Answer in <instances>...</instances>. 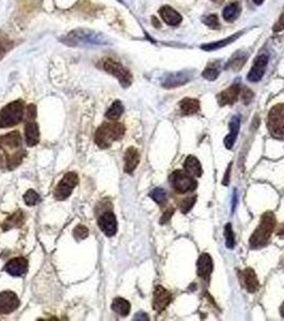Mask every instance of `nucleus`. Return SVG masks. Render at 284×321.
I'll return each mask as SVG.
<instances>
[{"label":"nucleus","mask_w":284,"mask_h":321,"mask_svg":"<svg viewBox=\"0 0 284 321\" xmlns=\"http://www.w3.org/2000/svg\"><path fill=\"white\" fill-rule=\"evenodd\" d=\"M240 4L238 2H232L228 4L225 10L222 11V16L227 22H233L236 18H237L240 14Z\"/></svg>","instance_id":"26"},{"label":"nucleus","mask_w":284,"mask_h":321,"mask_svg":"<svg viewBox=\"0 0 284 321\" xmlns=\"http://www.w3.org/2000/svg\"><path fill=\"white\" fill-rule=\"evenodd\" d=\"M111 309L113 312L119 314V315L125 317L131 312V303L123 298H117L113 300V302L111 304Z\"/></svg>","instance_id":"25"},{"label":"nucleus","mask_w":284,"mask_h":321,"mask_svg":"<svg viewBox=\"0 0 284 321\" xmlns=\"http://www.w3.org/2000/svg\"><path fill=\"white\" fill-rule=\"evenodd\" d=\"M231 167H232V164H230L228 169H227V174L225 176V178H223L222 184H225V186H229V181H230V173H231Z\"/></svg>","instance_id":"43"},{"label":"nucleus","mask_w":284,"mask_h":321,"mask_svg":"<svg viewBox=\"0 0 284 321\" xmlns=\"http://www.w3.org/2000/svg\"><path fill=\"white\" fill-rule=\"evenodd\" d=\"M280 314H281V316L284 318V302L282 303V305L280 307Z\"/></svg>","instance_id":"46"},{"label":"nucleus","mask_w":284,"mask_h":321,"mask_svg":"<svg viewBox=\"0 0 284 321\" xmlns=\"http://www.w3.org/2000/svg\"><path fill=\"white\" fill-rule=\"evenodd\" d=\"M25 221V214L23 211H17V212L13 213L11 216H9L2 224V230L8 231L12 228H18L22 226Z\"/></svg>","instance_id":"23"},{"label":"nucleus","mask_w":284,"mask_h":321,"mask_svg":"<svg viewBox=\"0 0 284 321\" xmlns=\"http://www.w3.org/2000/svg\"><path fill=\"white\" fill-rule=\"evenodd\" d=\"M225 237H226V245L229 250H233L235 247L234 232L231 223H228L225 227Z\"/></svg>","instance_id":"33"},{"label":"nucleus","mask_w":284,"mask_h":321,"mask_svg":"<svg viewBox=\"0 0 284 321\" xmlns=\"http://www.w3.org/2000/svg\"><path fill=\"white\" fill-rule=\"evenodd\" d=\"M125 134V128L119 122H106L101 125L95 133V142L99 148H108L123 137Z\"/></svg>","instance_id":"3"},{"label":"nucleus","mask_w":284,"mask_h":321,"mask_svg":"<svg viewBox=\"0 0 284 321\" xmlns=\"http://www.w3.org/2000/svg\"><path fill=\"white\" fill-rule=\"evenodd\" d=\"M189 79L188 76L184 73H178V74H171L170 76L167 77L166 80L164 81V87L166 88H171V87H178L180 85H183L187 83V80Z\"/></svg>","instance_id":"27"},{"label":"nucleus","mask_w":284,"mask_h":321,"mask_svg":"<svg viewBox=\"0 0 284 321\" xmlns=\"http://www.w3.org/2000/svg\"><path fill=\"white\" fill-rule=\"evenodd\" d=\"M150 197L155 202H157L158 204H162L164 202H166L167 193L166 191L162 190L161 188H156L150 193Z\"/></svg>","instance_id":"34"},{"label":"nucleus","mask_w":284,"mask_h":321,"mask_svg":"<svg viewBox=\"0 0 284 321\" xmlns=\"http://www.w3.org/2000/svg\"><path fill=\"white\" fill-rule=\"evenodd\" d=\"M195 201H197V196H191V197L185 198V199L181 202V206H180L181 212L183 214H187L194 206Z\"/></svg>","instance_id":"35"},{"label":"nucleus","mask_w":284,"mask_h":321,"mask_svg":"<svg viewBox=\"0 0 284 321\" xmlns=\"http://www.w3.org/2000/svg\"><path fill=\"white\" fill-rule=\"evenodd\" d=\"M240 97H241V101L243 102V104L248 105L251 100L253 99V92L249 89V88L245 87L242 88L240 90Z\"/></svg>","instance_id":"38"},{"label":"nucleus","mask_w":284,"mask_h":321,"mask_svg":"<svg viewBox=\"0 0 284 321\" xmlns=\"http://www.w3.org/2000/svg\"><path fill=\"white\" fill-rule=\"evenodd\" d=\"M25 138L27 146L33 147L39 143L40 141V131L39 126L35 121L26 122L25 126Z\"/></svg>","instance_id":"18"},{"label":"nucleus","mask_w":284,"mask_h":321,"mask_svg":"<svg viewBox=\"0 0 284 321\" xmlns=\"http://www.w3.org/2000/svg\"><path fill=\"white\" fill-rule=\"evenodd\" d=\"M239 127H240V120L238 117H233L231 122H230V133L227 135V137L223 140L225 146L227 149H232L234 143L237 138L239 133Z\"/></svg>","instance_id":"21"},{"label":"nucleus","mask_w":284,"mask_h":321,"mask_svg":"<svg viewBox=\"0 0 284 321\" xmlns=\"http://www.w3.org/2000/svg\"><path fill=\"white\" fill-rule=\"evenodd\" d=\"M267 64H268L267 55L265 54L260 55V56L255 59L251 70H250V72L248 73V80L251 81V83L260 81L264 76V74H265Z\"/></svg>","instance_id":"12"},{"label":"nucleus","mask_w":284,"mask_h":321,"mask_svg":"<svg viewBox=\"0 0 284 321\" xmlns=\"http://www.w3.org/2000/svg\"><path fill=\"white\" fill-rule=\"evenodd\" d=\"M135 320H148V318H147L146 314L139 313L136 316H135Z\"/></svg>","instance_id":"44"},{"label":"nucleus","mask_w":284,"mask_h":321,"mask_svg":"<svg viewBox=\"0 0 284 321\" xmlns=\"http://www.w3.org/2000/svg\"><path fill=\"white\" fill-rule=\"evenodd\" d=\"M25 115H26V122H28V121H33L36 119L37 117V107L33 105V104H30L27 106L26 108V112H25Z\"/></svg>","instance_id":"39"},{"label":"nucleus","mask_w":284,"mask_h":321,"mask_svg":"<svg viewBox=\"0 0 284 321\" xmlns=\"http://www.w3.org/2000/svg\"><path fill=\"white\" fill-rule=\"evenodd\" d=\"M172 301V295L164 287L157 286L154 290L153 296V309L157 313L164 312L167 306Z\"/></svg>","instance_id":"11"},{"label":"nucleus","mask_w":284,"mask_h":321,"mask_svg":"<svg viewBox=\"0 0 284 321\" xmlns=\"http://www.w3.org/2000/svg\"><path fill=\"white\" fill-rule=\"evenodd\" d=\"M159 14L162 20L169 26H178L182 23V15L169 5L162 6L159 10Z\"/></svg>","instance_id":"19"},{"label":"nucleus","mask_w":284,"mask_h":321,"mask_svg":"<svg viewBox=\"0 0 284 321\" xmlns=\"http://www.w3.org/2000/svg\"><path fill=\"white\" fill-rule=\"evenodd\" d=\"M25 114V107L22 101L11 102L0 111V128H11L22 121Z\"/></svg>","instance_id":"4"},{"label":"nucleus","mask_w":284,"mask_h":321,"mask_svg":"<svg viewBox=\"0 0 284 321\" xmlns=\"http://www.w3.org/2000/svg\"><path fill=\"white\" fill-rule=\"evenodd\" d=\"M239 274H240L241 285L245 287L246 290L249 293L256 292V290L259 289L260 284H259V279H258V277H256V274L253 271V269L247 268L242 272H240Z\"/></svg>","instance_id":"16"},{"label":"nucleus","mask_w":284,"mask_h":321,"mask_svg":"<svg viewBox=\"0 0 284 321\" xmlns=\"http://www.w3.org/2000/svg\"><path fill=\"white\" fill-rule=\"evenodd\" d=\"M10 44L11 43L9 42L8 39L0 36V59H1L3 57V55L9 51Z\"/></svg>","instance_id":"40"},{"label":"nucleus","mask_w":284,"mask_h":321,"mask_svg":"<svg viewBox=\"0 0 284 321\" xmlns=\"http://www.w3.org/2000/svg\"><path fill=\"white\" fill-rule=\"evenodd\" d=\"M220 73V67H219V63H212L209 64L206 69L203 71L202 75L203 77L208 80H215L218 77V75Z\"/></svg>","instance_id":"30"},{"label":"nucleus","mask_w":284,"mask_h":321,"mask_svg":"<svg viewBox=\"0 0 284 321\" xmlns=\"http://www.w3.org/2000/svg\"><path fill=\"white\" fill-rule=\"evenodd\" d=\"M241 33L242 32H237V33H236V35H234L232 37H230V38H227L226 40H221V41H219V42H214V43L207 44V45H203L202 49L205 50V51H214V50L221 49V47L226 46V45H228L230 43H232L233 41H235L236 39H237L241 35Z\"/></svg>","instance_id":"29"},{"label":"nucleus","mask_w":284,"mask_h":321,"mask_svg":"<svg viewBox=\"0 0 284 321\" xmlns=\"http://www.w3.org/2000/svg\"><path fill=\"white\" fill-rule=\"evenodd\" d=\"M24 200L27 206L32 207V206H36V204H38L41 201V198L36 191L29 190L27 191L26 194L24 195Z\"/></svg>","instance_id":"32"},{"label":"nucleus","mask_w":284,"mask_h":321,"mask_svg":"<svg viewBox=\"0 0 284 321\" xmlns=\"http://www.w3.org/2000/svg\"><path fill=\"white\" fill-rule=\"evenodd\" d=\"M173 213H174V209H169V210H167L166 211V212L164 213V215H162L161 216V218H160V224H165V223H167L169 220H170V218H171V216L173 215Z\"/></svg>","instance_id":"41"},{"label":"nucleus","mask_w":284,"mask_h":321,"mask_svg":"<svg viewBox=\"0 0 284 321\" xmlns=\"http://www.w3.org/2000/svg\"><path fill=\"white\" fill-rule=\"evenodd\" d=\"M103 69L117 77L121 85L123 87H128L132 84V74L130 71L126 70L118 61L111 58L103 59Z\"/></svg>","instance_id":"7"},{"label":"nucleus","mask_w":284,"mask_h":321,"mask_svg":"<svg viewBox=\"0 0 284 321\" xmlns=\"http://www.w3.org/2000/svg\"><path fill=\"white\" fill-rule=\"evenodd\" d=\"M19 300L15 292L6 290L0 293V314L8 315L17 310Z\"/></svg>","instance_id":"10"},{"label":"nucleus","mask_w":284,"mask_h":321,"mask_svg":"<svg viewBox=\"0 0 284 321\" xmlns=\"http://www.w3.org/2000/svg\"><path fill=\"white\" fill-rule=\"evenodd\" d=\"M246 60H247V55L242 53L236 54L235 56L230 60V63L228 64V67H230V69H232L234 71H238L240 67L245 64Z\"/></svg>","instance_id":"31"},{"label":"nucleus","mask_w":284,"mask_h":321,"mask_svg":"<svg viewBox=\"0 0 284 321\" xmlns=\"http://www.w3.org/2000/svg\"><path fill=\"white\" fill-rule=\"evenodd\" d=\"M180 108H181L182 115H184V116L193 115V114L199 112L200 102L198 100L190 99V98L183 99L180 102Z\"/></svg>","instance_id":"24"},{"label":"nucleus","mask_w":284,"mask_h":321,"mask_svg":"<svg viewBox=\"0 0 284 321\" xmlns=\"http://www.w3.org/2000/svg\"><path fill=\"white\" fill-rule=\"evenodd\" d=\"M78 183V176L76 173L71 172L67 173L62 180L59 182L57 188L53 192V196L57 200H65L67 197H70L72 194L74 188L77 186Z\"/></svg>","instance_id":"8"},{"label":"nucleus","mask_w":284,"mask_h":321,"mask_svg":"<svg viewBox=\"0 0 284 321\" xmlns=\"http://www.w3.org/2000/svg\"><path fill=\"white\" fill-rule=\"evenodd\" d=\"M185 172L192 177H201L202 175V166L199 160L193 155H189L184 162Z\"/></svg>","instance_id":"22"},{"label":"nucleus","mask_w":284,"mask_h":321,"mask_svg":"<svg viewBox=\"0 0 284 321\" xmlns=\"http://www.w3.org/2000/svg\"><path fill=\"white\" fill-rule=\"evenodd\" d=\"M241 87L238 84H234L232 86H230L228 89L225 91H222L219 93L217 97L218 103L220 106H225V105H232L234 104L236 101L238 100V97L240 94Z\"/></svg>","instance_id":"15"},{"label":"nucleus","mask_w":284,"mask_h":321,"mask_svg":"<svg viewBox=\"0 0 284 321\" xmlns=\"http://www.w3.org/2000/svg\"><path fill=\"white\" fill-rule=\"evenodd\" d=\"M169 180H170L171 187L175 192L180 194L192 192L198 187V182L192 178V176L188 175L186 172H182V170L173 172L169 177Z\"/></svg>","instance_id":"6"},{"label":"nucleus","mask_w":284,"mask_h":321,"mask_svg":"<svg viewBox=\"0 0 284 321\" xmlns=\"http://www.w3.org/2000/svg\"><path fill=\"white\" fill-rule=\"evenodd\" d=\"M124 112V106L120 101H114L106 113V118L111 121H117Z\"/></svg>","instance_id":"28"},{"label":"nucleus","mask_w":284,"mask_h":321,"mask_svg":"<svg viewBox=\"0 0 284 321\" xmlns=\"http://www.w3.org/2000/svg\"><path fill=\"white\" fill-rule=\"evenodd\" d=\"M276 223V216L273 212H265L263 214L259 226L250 238L249 243L251 249L256 250L265 247L275 230Z\"/></svg>","instance_id":"2"},{"label":"nucleus","mask_w":284,"mask_h":321,"mask_svg":"<svg viewBox=\"0 0 284 321\" xmlns=\"http://www.w3.org/2000/svg\"><path fill=\"white\" fill-rule=\"evenodd\" d=\"M267 126L275 138H284V103L275 105L270 109Z\"/></svg>","instance_id":"5"},{"label":"nucleus","mask_w":284,"mask_h":321,"mask_svg":"<svg viewBox=\"0 0 284 321\" xmlns=\"http://www.w3.org/2000/svg\"><path fill=\"white\" fill-rule=\"evenodd\" d=\"M203 23H204L206 26H208L209 28L212 29H219L220 28V23L218 16L215 14H211L206 17L203 18Z\"/></svg>","instance_id":"36"},{"label":"nucleus","mask_w":284,"mask_h":321,"mask_svg":"<svg viewBox=\"0 0 284 321\" xmlns=\"http://www.w3.org/2000/svg\"><path fill=\"white\" fill-rule=\"evenodd\" d=\"M89 236V230L84 225H79L75 229H74V237H75L77 240H85V239Z\"/></svg>","instance_id":"37"},{"label":"nucleus","mask_w":284,"mask_h":321,"mask_svg":"<svg viewBox=\"0 0 284 321\" xmlns=\"http://www.w3.org/2000/svg\"><path fill=\"white\" fill-rule=\"evenodd\" d=\"M99 229L103 231V234L107 237H112L117 234L118 231V223L116 215L112 212H105L98 218Z\"/></svg>","instance_id":"13"},{"label":"nucleus","mask_w":284,"mask_h":321,"mask_svg":"<svg viewBox=\"0 0 284 321\" xmlns=\"http://www.w3.org/2000/svg\"><path fill=\"white\" fill-rule=\"evenodd\" d=\"M263 1H264V0H253V2H254L255 4H262V3H263Z\"/></svg>","instance_id":"47"},{"label":"nucleus","mask_w":284,"mask_h":321,"mask_svg":"<svg viewBox=\"0 0 284 321\" xmlns=\"http://www.w3.org/2000/svg\"><path fill=\"white\" fill-rule=\"evenodd\" d=\"M212 1L217 2V3H221V2H223V0H212Z\"/></svg>","instance_id":"48"},{"label":"nucleus","mask_w":284,"mask_h":321,"mask_svg":"<svg viewBox=\"0 0 284 321\" xmlns=\"http://www.w3.org/2000/svg\"><path fill=\"white\" fill-rule=\"evenodd\" d=\"M283 29H284V13L281 15V17H280V19L278 20V22H277V24L275 25L274 31L279 32V31H281Z\"/></svg>","instance_id":"42"},{"label":"nucleus","mask_w":284,"mask_h":321,"mask_svg":"<svg viewBox=\"0 0 284 321\" xmlns=\"http://www.w3.org/2000/svg\"><path fill=\"white\" fill-rule=\"evenodd\" d=\"M213 272V259L206 253L202 254L197 262V273L203 279H208Z\"/></svg>","instance_id":"17"},{"label":"nucleus","mask_w":284,"mask_h":321,"mask_svg":"<svg viewBox=\"0 0 284 321\" xmlns=\"http://www.w3.org/2000/svg\"><path fill=\"white\" fill-rule=\"evenodd\" d=\"M28 270V261L24 257L13 258L8 263L5 264L4 271L12 276H23L26 274Z\"/></svg>","instance_id":"14"},{"label":"nucleus","mask_w":284,"mask_h":321,"mask_svg":"<svg viewBox=\"0 0 284 321\" xmlns=\"http://www.w3.org/2000/svg\"><path fill=\"white\" fill-rule=\"evenodd\" d=\"M278 235H279V236H282V237H284V225H282V227H281V228L279 229Z\"/></svg>","instance_id":"45"},{"label":"nucleus","mask_w":284,"mask_h":321,"mask_svg":"<svg viewBox=\"0 0 284 321\" xmlns=\"http://www.w3.org/2000/svg\"><path fill=\"white\" fill-rule=\"evenodd\" d=\"M0 149L6 156V168L10 170L18 166L26 155V151L23 149L22 137H20V134L15 131L0 136Z\"/></svg>","instance_id":"1"},{"label":"nucleus","mask_w":284,"mask_h":321,"mask_svg":"<svg viewBox=\"0 0 284 321\" xmlns=\"http://www.w3.org/2000/svg\"><path fill=\"white\" fill-rule=\"evenodd\" d=\"M124 161H125L124 172L127 174H133L134 170L138 166L140 161V155L138 150L134 147L128 148L125 152Z\"/></svg>","instance_id":"20"},{"label":"nucleus","mask_w":284,"mask_h":321,"mask_svg":"<svg viewBox=\"0 0 284 321\" xmlns=\"http://www.w3.org/2000/svg\"><path fill=\"white\" fill-rule=\"evenodd\" d=\"M100 37L98 35H94L92 31L88 30H76L69 35V41H67L66 44H72L74 43L75 45L80 44H100L103 42V39L100 40Z\"/></svg>","instance_id":"9"}]
</instances>
